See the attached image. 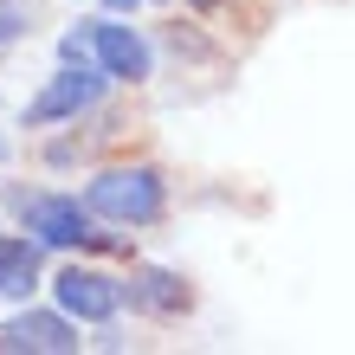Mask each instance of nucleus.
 Masks as SVG:
<instances>
[{"instance_id":"6e6552de","label":"nucleus","mask_w":355,"mask_h":355,"mask_svg":"<svg viewBox=\"0 0 355 355\" xmlns=\"http://www.w3.org/2000/svg\"><path fill=\"white\" fill-rule=\"evenodd\" d=\"M130 297H136V304H149V310H181V304H187V291H181L175 271H142V278L130 284Z\"/></svg>"},{"instance_id":"9d476101","label":"nucleus","mask_w":355,"mask_h":355,"mask_svg":"<svg viewBox=\"0 0 355 355\" xmlns=\"http://www.w3.org/2000/svg\"><path fill=\"white\" fill-rule=\"evenodd\" d=\"M187 7H200V13H214V7H226V0H187Z\"/></svg>"},{"instance_id":"423d86ee","label":"nucleus","mask_w":355,"mask_h":355,"mask_svg":"<svg viewBox=\"0 0 355 355\" xmlns=\"http://www.w3.org/2000/svg\"><path fill=\"white\" fill-rule=\"evenodd\" d=\"M0 349L7 355H71L78 349V329L65 310H26V317H13V323H0Z\"/></svg>"},{"instance_id":"1a4fd4ad","label":"nucleus","mask_w":355,"mask_h":355,"mask_svg":"<svg viewBox=\"0 0 355 355\" xmlns=\"http://www.w3.org/2000/svg\"><path fill=\"white\" fill-rule=\"evenodd\" d=\"M142 0H103V13H136Z\"/></svg>"},{"instance_id":"f257e3e1","label":"nucleus","mask_w":355,"mask_h":355,"mask_svg":"<svg viewBox=\"0 0 355 355\" xmlns=\"http://www.w3.org/2000/svg\"><path fill=\"white\" fill-rule=\"evenodd\" d=\"M58 58H78V65H97L110 85H142V78L155 71V52L149 39L136 26H123V19H85L78 33L58 39Z\"/></svg>"},{"instance_id":"39448f33","label":"nucleus","mask_w":355,"mask_h":355,"mask_svg":"<svg viewBox=\"0 0 355 355\" xmlns=\"http://www.w3.org/2000/svg\"><path fill=\"white\" fill-rule=\"evenodd\" d=\"M52 297H58V310H65L71 323H110L123 310V284L91 271V265H65L52 278Z\"/></svg>"},{"instance_id":"f03ea898","label":"nucleus","mask_w":355,"mask_h":355,"mask_svg":"<svg viewBox=\"0 0 355 355\" xmlns=\"http://www.w3.org/2000/svg\"><path fill=\"white\" fill-rule=\"evenodd\" d=\"M85 207L91 220H110V226H155L168 214V181L149 162H130V168H103L85 187Z\"/></svg>"},{"instance_id":"7ed1b4c3","label":"nucleus","mask_w":355,"mask_h":355,"mask_svg":"<svg viewBox=\"0 0 355 355\" xmlns=\"http://www.w3.org/2000/svg\"><path fill=\"white\" fill-rule=\"evenodd\" d=\"M19 220H26V233L39 252H71V245H103L91 207L78 194H19Z\"/></svg>"},{"instance_id":"20e7f679","label":"nucleus","mask_w":355,"mask_h":355,"mask_svg":"<svg viewBox=\"0 0 355 355\" xmlns=\"http://www.w3.org/2000/svg\"><path fill=\"white\" fill-rule=\"evenodd\" d=\"M103 91H110V78H103L97 65H78V58H65L52 78H46V91H39L26 103V123L33 130H46V123H71V116H91Z\"/></svg>"},{"instance_id":"0eeeda50","label":"nucleus","mask_w":355,"mask_h":355,"mask_svg":"<svg viewBox=\"0 0 355 355\" xmlns=\"http://www.w3.org/2000/svg\"><path fill=\"white\" fill-rule=\"evenodd\" d=\"M39 291V245L19 233V239H0V297H33Z\"/></svg>"}]
</instances>
